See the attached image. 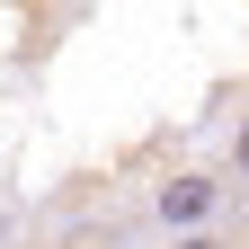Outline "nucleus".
Wrapping results in <instances>:
<instances>
[{"label":"nucleus","instance_id":"1","mask_svg":"<svg viewBox=\"0 0 249 249\" xmlns=\"http://www.w3.org/2000/svg\"><path fill=\"white\" fill-rule=\"evenodd\" d=\"M223 205H231V178H223V169H178V178L151 187V223H160L169 240H178V231H213Z\"/></svg>","mask_w":249,"mask_h":249},{"label":"nucleus","instance_id":"2","mask_svg":"<svg viewBox=\"0 0 249 249\" xmlns=\"http://www.w3.org/2000/svg\"><path fill=\"white\" fill-rule=\"evenodd\" d=\"M169 249H240V240H231V231H223V223H213V231H178V240H169Z\"/></svg>","mask_w":249,"mask_h":249},{"label":"nucleus","instance_id":"3","mask_svg":"<svg viewBox=\"0 0 249 249\" xmlns=\"http://www.w3.org/2000/svg\"><path fill=\"white\" fill-rule=\"evenodd\" d=\"M223 178H249V124L231 134V160H223Z\"/></svg>","mask_w":249,"mask_h":249}]
</instances>
